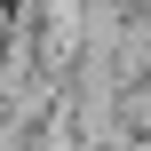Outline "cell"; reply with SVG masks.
Here are the masks:
<instances>
[{
	"label": "cell",
	"instance_id": "cell-1",
	"mask_svg": "<svg viewBox=\"0 0 151 151\" xmlns=\"http://www.w3.org/2000/svg\"><path fill=\"white\" fill-rule=\"evenodd\" d=\"M119 119H127V127H135V135L151 143V80H143V88H127V104H119Z\"/></svg>",
	"mask_w": 151,
	"mask_h": 151
}]
</instances>
